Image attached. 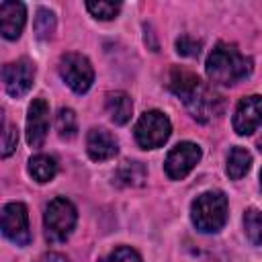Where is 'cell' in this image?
<instances>
[{"mask_svg":"<svg viewBox=\"0 0 262 262\" xmlns=\"http://www.w3.org/2000/svg\"><path fill=\"white\" fill-rule=\"evenodd\" d=\"M170 88L176 96H180L188 113L201 123L219 117L223 111V98L188 70L174 68L170 74Z\"/></svg>","mask_w":262,"mask_h":262,"instance_id":"6da1fadb","label":"cell"},{"mask_svg":"<svg viewBox=\"0 0 262 262\" xmlns=\"http://www.w3.org/2000/svg\"><path fill=\"white\" fill-rule=\"evenodd\" d=\"M102 262H141V256H139L133 248L119 246V248H115Z\"/></svg>","mask_w":262,"mask_h":262,"instance_id":"603a6c76","label":"cell"},{"mask_svg":"<svg viewBox=\"0 0 262 262\" xmlns=\"http://www.w3.org/2000/svg\"><path fill=\"white\" fill-rule=\"evenodd\" d=\"M262 123V96H244L233 113V131L237 135H250Z\"/></svg>","mask_w":262,"mask_h":262,"instance_id":"30bf717a","label":"cell"},{"mask_svg":"<svg viewBox=\"0 0 262 262\" xmlns=\"http://www.w3.org/2000/svg\"><path fill=\"white\" fill-rule=\"evenodd\" d=\"M55 127L59 137L63 139H72L78 131V121H76V113L72 108H59L57 117H55Z\"/></svg>","mask_w":262,"mask_h":262,"instance_id":"ffe728a7","label":"cell"},{"mask_svg":"<svg viewBox=\"0 0 262 262\" xmlns=\"http://www.w3.org/2000/svg\"><path fill=\"white\" fill-rule=\"evenodd\" d=\"M2 233L16 246H29V211L23 203H8L2 209Z\"/></svg>","mask_w":262,"mask_h":262,"instance_id":"ba28073f","label":"cell"},{"mask_svg":"<svg viewBox=\"0 0 262 262\" xmlns=\"http://www.w3.org/2000/svg\"><path fill=\"white\" fill-rule=\"evenodd\" d=\"M49 129V104L45 98H35L27 115V141L31 147H41Z\"/></svg>","mask_w":262,"mask_h":262,"instance_id":"8fae6325","label":"cell"},{"mask_svg":"<svg viewBox=\"0 0 262 262\" xmlns=\"http://www.w3.org/2000/svg\"><path fill=\"white\" fill-rule=\"evenodd\" d=\"M258 149H260V154H262V137L258 139Z\"/></svg>","mask_w":262,"mask_h":262,"instance_id":"484cf974","label":"cell"},{"mask_svg":"<svg viewBox=\"0 0 262 262\" xmlns=\"http://www.w3.org/2000/svg\"><path fill=\"white\" fill-rule=\"evenodd\" d=\"M39 262H68V258L63 254H57V252H47L39 258Z\"/></svg>","mask_w":262,"mask_h":262,"instance_id":"d4e9b609","label":"cell"},{"mask_svg":"<svg viewBox=\"0 0 262 262\" xmlns=\"http://www.w3.org/2000/svg\"><path fill=\"white\" fill-rule=\"evenodd\" d=\"M205 70L213 84L233 86L250 76L252 59L246 57L233 43H217L207 57Z\"/></svg>","mask_w":262,"mask_h":262,"instance_id":"7a4b0ae2","label":"cell"},{"mask_svg":"<svg viewBox=\"0 0 262 262\" xmlns=\"http://www.w3.org/2000/svg\"><path fill=\"white\" fill-rule=\"evenodd\" d=\"M27 20V8L23 2H2L0 4V33L4 39L14 41L20 37Z\"/></svg>","mask_w":262,"mask_h":262,"instance_id":"7c38bea8","label":"cell"},{"mask_svg":"<svg viewBox=\"0 0 262 262\" xmlns=\"http://www.w3.org/2000/svg\"><path fill=\"white\" fill-rule=\"evenodd\" d=\"M176 51L184 57H196L201 53V41L192 39L190 35H182L176 39Z\"/></svg>","mask_w":262,"mask_h":262,"instance_id":"7402d4cb","label":"cell"},{"mask_svg":"<svg viewBox=\"0 0 262 262\" xmlns=\"http://www.w3.org/2000/svg\"><path fill=\"white\" fill-rule=\"evenodd\" d=\"M86 151L90 156V160L94 162H104L117 156L119 151V143L115 139V135L106 129H90L86 135Z\"/></svg>","mask_w":262,"mask_h":262,"instance_id":"4fadbf2b","label":"cell"},{"mask_svg":"<svg viewBox=\"0 0 262 262\" xmlns=\"http://www.w3.org/2000/svg\"><path fill=\"white\" fill-rule=\"evenodd\" d=\"M33 80H35V66L27 57H23L18 61H10L2 68V82H4L6 92L12 98L25 96L31 90Z\"/></svg>","mask_w":262,"mask_h":262,"instance_id":"9c48e42d","label":"cell"},{"mask_svg":"<svg viewBox=\"0 0 262 262\" xmlns=\"http://www.w3.org/2000/svg\"><path fill=\"white\" fill-rule=\"evenodd\" d=\"M250 166H252V154H250L248 149H244V147H233V149L229 151L225 170H227V176H229L231 180H239L242 176H246V172L250 170Z\"/></svg>","mask_w":262,"mask_h":262,"instance_id":"e0dca14e","label":"cell"},{"mask_svg":"<svg viewBox=\"0 0 262 262\" xmlns=\"http://www.w3.org/2000/svg\"><path fill=\"white\" fill-rule=\"evenodd\" d=\"M16 143H18L16 127L14 125H4V131H2V158H8L16 149Z\"/></svg>","mask_w":262,"mask_h":262,"instance_id":"cb8c5ba5","label":"cell"},{"mask_svg":"<svg viewBox=\"0 0 262 262\" xmlns=\"http://www.w3.org/2000/svg\"><path fill=\"white\" fill-rule=\"evenodd\" d=\"M33 31L37 35V39L45 41L55 33V14L49 8H37L35 12V20H33Z\"/></svg>","mask_w":262,"mask_h":262,"instance_id":"ac0fdd59","label":"cell"},{"mask_svg":"<svg viewBox=\"0 0 262 262\" xmlns=\"http://www.w3.org/2000/svg\"><path fill=\"white\" fill-rule=\"evenodd\" d=\"M201 160V147L192 141H182L176 143L164 162V170L168 174V178L172 180H182Z\"/></svg>","mask_w":262,"mask_h":262,"instance_id":"52a82bcc","label":"cell"},{"mask_svg":"<svg viewBox=\"0 0 262 262\" xmlns=\"http://www.w3.org/2000/svg\"><path fill=\"white\" fill-rule=\"evenodd\" d=\"M172 133L170 119L160 111H145L135 123V141L143 149L162 147Z\"/></svg>","mask_w":262,"mask_h":262,"instance_id":"5b68a950","label":"cell"},{"mask_svg":"<svg viewBox=\"0 0 262 262\" xmlns=\"http://www.w3.org/2000/svg\"><path fill=\"white\" fill-rule=\"evenodd\" d=\"M29 174L33 176V180L37 182H49L55 174H57V164L51 156L45 154H37L29 160Z\"/></svg>","mask_w":262,"mask_h":262,"instance_id":"2e32d148","label":"cell"},{"mask_svg":"<svg viewBox=\"0 0 262 262\" xmlns=\"http://www.w3.org/2000/svg\"><path fill=\"white\" fill-rule=\"evenodd\" d=\"M113 178L119 186H143L147 180V170L141 162H123Z\"/></svg>","mask_w":262,"mask_h":262,"instance_id":"9a60e30c","label":"cell"},{"mask_svg":"<svg viewBox=\"0 0 262 262\" xmlns=\"http://www.w3.org/2000/svg\"><path fill=\"white\" fill-rule=\"evenodd\" d=\"M260 186H262V172H260Z\"/></svg>","mask_w":262,"mask_h":262,"instance_id":"4316f807","label":"cell"},{"mask_svg":"<svg viewBox=\"0 0 262 262\" xmlns=\"http://www.w3.org/2000/svg\"><path fill=\"white\" fill-rule=\"evenodd\" d=\"M192 225L203 233L219 231L227 221V196L221 190H207L190 205Z\"/></svg>","mask_w":262,"mask_h":262,"instance_id":"3957f363","label":"cell"},{"mask_svg":"<svg viewBox=\"0 0 262 262\" xmlns=\"http://www.w3.org/2000/svg\"><path fill=\"white\" fill-rule=\"evenodd\" d=\"M57 70H59L61 80H63L74 92H78V94L88 92V88H90L92 82H94V70H92V63H90L88 57L82 55V53H74V51H70V53L61 55Z\"/></svg>","mask_w":262,"mask_h":262,"instance_id":"8992f818","label":"cell"},{"mask_svg":"<svg viewBox=\"0 0 262 262\" xmlns=\"http://www.w3.org/2000/svg\"><path fill=\"white\" fill-rule=\"evenodd\" d=\"M78 221L76 207L68 199H53L45 207L43 223H45V235L49 242H63L74 231Z\"/></svg>","mask_w":262,"mask_h":262,"instance_id":"277c9868","label":"cell"},{"mask_svg":"<svg viewBox=\"0 0 262 262\" xmlns=\"http://www.w3.org/2000/svg\"><path fill=\"white\" fill-rule=\"evenodd\" d=\"M86 8L88 12L94 16V18H100V20H111L119 14L121 10V4L119 2H104V0H98V2H86Z\"/></svg>","mask_w":262,"mask_h":262,"instance_id":"44dd1931","label":"cell"},{"mask_svg":"<svg viewBox=\"0 0 262 262\" xmlns=\"http://www.w3.org/2000/svg\"><path fill=\"white\" fill-rule=\"evenodd\" d=\"M106 111H108L113 123L125 125V123H129V119H131L133 102H131V98H129L127 92L117 90V92L106 94Z\"/></svg>","mask_w":262,"mask_h":262,"instance_id":"5bb4252c","label":"cell"},{"mask_svg":"<svg viewBox=\"0 0 262 262\" xmlns=\"http://www.w3.org/2000/svg\"><path fill=\"white\" fill-rule=\"evenodd\" d=\"M244 229L254 246H262V211L258 209H248L244 213Z\"/></svg>","mask_w":262,"mask_h":262,"instance_id":"d6986e66","label":"cell"}]
</instances>
